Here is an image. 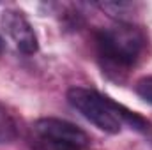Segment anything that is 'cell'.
Wrapping results in <instances>:
<instances>
[{"label": "cell", "mask_w": 152, "mask_h": 150, "mask_svg": "<svg viewBox=\"0 0 152 150\" xmlns=\"http://www.w3.org/2000/svg\"><path fill=\"white\" fill-rule=\"evenodd\" d=\"M99 9H103L104 12H108L110 18H115L117 21H129L127 14H131V11H134L133 4L127 2H104V4H97Z\"/></svg>", "instance_id": "cell-8"}, {"label": "cell", "mask_w": 152, "mask_h": 150, "mask_svg": "<svg viewBox=\"0 0 152 150\" xmlns=\"http://www.w3.org/2000/svg\"><path fill=\"white\" fill-rule=\"evenodd\" d=\"M134 90L145 103L152 104V76H145V78L138 79L134 85Z\"/></svg>", "instance_id": "cell-9"}, {"label": "cell", "mask_w": 152, "mask_h": 150, "mask_svg": "<svg viewBox=\"0 0 152 150\" xmlns=\"http://www.w3.org/2000/svg\"><path fill=\"white\" fill-rule=\"evenodd\" d=\"M67 101L76 111H80L97 129L108 134L120 133L124 124L117 113V103L112 101L110 97L92 88L73 87L67 90Z\"/></svg>", "instance_id": "cell-2"}, {"label": "cell", "mask_w": 152, "mask_h": 150, "mask_svg": "<svg viewBox=\"0 0 152 150\" xmlns=\"http://www.w3.org/2000/svg\"><path fill=\"white\" fill-rule=\"evenodd\" d=\"M4 50H5V42H4V39H2V36H0V55L4 53Z\"/></svg>", "instance_id": "cell-10"}, {"label": "cell", "mask_w": 152, "mask_h": 150, "mask_svg": "<svg viewBox=\"0 0 152 150\" xmlns=\"http://www.w3.org/2000/svg\"><path fill=\"white\" fill-rule=\"evenodd\" d=\"M117 113H118L122 124H127L131 129H134V131H138L142 134H152V124L149 120H145L143 117H140L138 113L127 110L126 106H122L118 103H117Z\"/></svg>", "instance_id": "cell-5"}, {"label": "cell", "mask_w": 152, "mask_h": 150, "mask_svg": "<svg viewBox=\"0 0 152 150\" xmlns=\"http://www.w3.org/2000/svg\"><path fill=\"white\" fill-rule=\"evenodd\" d=\"M149 36L131 21H117L96 32V48L104 73L113 79H124L147 53Z\"/></svg>", "instance_id": "cell-1"}, {"label": "cell", "mask_w": 152, "mask_h": 150, "mask_svg": "<svg viewBox=\"0 0 152 150\" xmlns=\"http://www.w3.org/2000/svg\"><path fill=\"white\" fill-rule=\"evenodd\" d=\"M16 134H18V129H16V122L12 115L0 104V145L11 143L16 138Z\"/></svg>", "instance_id": "cell-7"}, {"label": "cell", "mask_w": 152, "mask_h": 150, "mask_svg": "<svg viewBox=\"0 0 152 150\" xmlns=\"http://www.w3.org/2000/svg\"><path fill=\"white\" fill-rule=\"evenodd\" d=\"M34 134L57 138V140L76 143V145H81V147H88L90 145V138H88V134L83 129H80L73 122H67V120H62V118H55V117L39 118L34 124Z\"/></svg>", "instance_id": "cell-4"}, {"label": "cell", "mask_w": 152, "mask_h": 150, "mask_svg": "<svg viewBox=\"0 0 152 150\" xmlns=\"http://www.w3.org/2000/svg\"><path fill=\"white\" fill-rule=\"evenodd\" d=\"M32 150H87V147L69 143V141H62V140H57V138H50V136L34 134Z\"/></svg>", "instance_id": "cell-6"}, {"label": "cell", "mask_w": 152, "mask_h": 150, "mask_svg": "<svg viewBox=\"0 0 152 150\" xmlns=\"http://www.w3.org/2000/svg\"><path fill=\"white\" fill-rule=\"evenodd\" d=\"M5 34L12 39V42L16 44V48L25 53V55H34L39 50V41L37 36L30 25V21L25 18V14L21 11L16 9H7L2 14L0 20Z\"/></svg>", "instance_id": "cell-3"}]
</instances>
